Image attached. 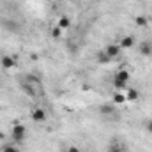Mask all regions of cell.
I'll use <instances>...</instances> for the list:
<instances>
[{"label":"cell","mask_w":152,"mask_h":152,"mask_svg":"<svg viewBox=\"0 0 152 152\" xmlns=\"http://www.w3.org/2000/svg\"><path fill=\"white\" fill-rule=\"evenodd\" d=\"M127 83H129V81H122V80H118V78H113V87L117 88V90L127 88Z\"/></svg>","instance_id":"cell-11"},{"label":"cell","mask_w":152,"mask_h":152,"mask_svg":"<svg viewBox=\"0 0 152 152\" xmlns=\"http://www.w3.org/2000/svg\"><path fill=\"white\" fill-rule=\"evenodd\" d=\"M138 51H140L143 57H151V55H152V42H149V41H143V42H140V46H138Z\"/></svg>","instance_id":"cell-5"},{"label":"cell","mask_w":152,"mask_h":152,"mask_svg":"<svg viewBox=\"0 0 152 152\" xmlns=\"http://www.w3.org/2000/svg\"><path fill=\"white\" fill-rule=\"evenodd\" d=\"M110 152H122V149H120L118 145H115V147H112V149H110Z\"/></svg>","instance_id":"cell-21"},{"label":"cell","mask_w":152,"mask_h":152,"mask_svg":"<svg viewBox=\"0 0 152 152\" xmlns=\"http://www.w3.org/2000/svg\"><path fill=\"white\" fill-rule=\"evenodd\" d=\"M145 129H147V133L152 134V118H149V120L145 122Z\"/></svg>","instance_id":"cell-18"},{"label":"cell","mask_w":152,"mask_h":152,"mask_svg":"<svg viewBox=\"0 0 152 152\" xmlns=\"http://www.w3.org/2000/svg\"><path fill=\"white\" fill-rule=\"evenodd\" d=\"M69 25H71V20H69V16H62V18L58 20V27H60L62 30H64V28H67Z\"/></svg>","instance_id":"cell-14"},{"label":"cell","mask_w":152,"mask_h":152,"mask_svg":"<svg viewBox=\"0 0 152 152\" xmlns=\"http://www.w3.org/2000/svg\"><path fill=\"white\" fill-rule=\"evenodd\" d=\"M21 87H23V92H25L27 96H30V97H41V96L44 94L41 80H39L37 76H34V75H27L25 76Z\"/></svg>","instance_id":"cell-1"},{"label":"cell","mask_w":152,"mask_h":152,"mask_svg":"<svg viewBox=\"0 0 152 152\" xmlns=\"http://www.w3.org/2000/svg\"><path fill=\"white\" fill-rule=\"evenodd\" d=\"M138 97H140V92H138L136 88H127L126 101H131V103H134V101H138Z\"/></svg>","instance_id":"cell-8"},{"label":"cell","mask_w":152,"mask_h":152,"mask_svg":"<svg viewBox=\"0 0 152 152\" xmlns=\"http://www.w3.org/2000/svg\"><path fill=\"white\" fill-rule=\"evenodd\" d=\"M2 138H4V134H2V133H0V140H2Z\"/></svg>","instance_id":"cell-22"},{"label":"cell","mask_w":152,"mask_h":152,"mask_svg":"<svg viewBox=\"0 0 152 152\" xmlns=\"http://www.w3.org/2000/svg\"><path fill=\"white\" fill-rule=\"evenodd\" d=\"M118 46H120L122 50H127V48H133V46H134V37H133V36H124V37L120 39V42H118Z\"/></svg>","instance_id":"cell-6"},{"label":"cell","mask_w":152,"mask_h":152,"mask_svg":"<svg viewBox=\"0 0 152 152\" xmlns=\"http://www.w3.org/2000/svg\"><path fill=\"white\" fill-rule=\"evenodd\" d=\"M115 78H118V80H122V81H129L131 75H129V71H127V69H120V71H117Z\"/></svg>","instance_id":"cell-10"},{"label":"cell","mask_w":152,"mask_h":152,"mask_svg":"<svg viewBox=\"0 0 152 152\" xmlns=\"http://www.w3.org/2000/svg\"><path fill=\"white\" fill-rule=\"evenodd\" d=\"M11 136L16 143H23V140L27 138V127L23 124H14L11 129Z\"/></svg>","instance_id":"cell-2"},{"label":"cell","mask_w":152,"mask_h":152,"mask_svg":"<svg viewBox=\"0 0 152 152\" xmlns=\"http://www.w3.org/2000/svg\"><path fill=\"white\" fill-rule=\"evenodd\" d=\"M0 64H2V67H5V69H12V67L16 66V60H14L12 57H9V55H4V57L0 58Z\"/></svg>","instance_id":"cell-7"},{"label":"cell","mask_w":152,"mask_h":152,"mask_svg":"<svg viewBox=\"0 0 152 152\" xmlns=\"http://www.w3.org/2000/svg\"><path fill=\"white\" fill-rule=\"evenodd\" d=\"M99 113L101 115H113L115 113V104H101V106H99Z\"/></svg>","instance_id":"cell-9"},{"label":"cell","mask_w":152,"mask_h":152,"mask_svg":"<svg viewBox=\"0 0 152 152\" xmlns=\"http://www.w3.org/2000/svg\"><path fill=\"white\" fill-rule=\"evenodd\" d=\"M120 50H122V48H120L118 44H115V42H113V44H108V46L104 48V53H106L110 58H117V57L120 55Z\"/></svg>","instance_id":"cell-3"},{"label":"cell","mask_w":152,"mask_h":152,"mask_svg":"<svg viewBox=\"0 0 152 152\" xmlns=\"http://www.w3.org/2000/svg\"><path fill=\"white\" fill-rule=\"evenodd\" d=\"M51 36H53V37H55V39H58V37H60V36H62V28H60V27L57 25V27H55V28L51 30Z\"/></svg>","instance_id":"cell-17"},{"label":"cell","mask_w":152,"mask_h":152,"mask_svg":"<svg viewBox=\"0 0 152 152\" xmlns=\"http://www.w3.org/2000/svg\"><path fill=\"white\" fill-rule=\"evenodd\" d=\"M134 23H136L138 27H147V25H149V20H147V16H142V14H140V16L134 18Z\"/></svg>","instance_id":"cell-12"},{"label":"cell","mask_w":152,"mask_h":152,"mask_svg":"<svg viewBox=\"0 0 152 152\" xmlns=\"http://www.w3.org/2000/svg\"><path fill=\"white\" fill-rule=\"evenodd\" d=\"M2 152H20V149L14 147V145H4L2 147Z\"/></svg>","instance_id":"cell-16"},{"label":"cell","mask_w":152,"mask_h":152,"mask_svg":"<svg viewBox=\"0 0 152 152\" xmlns=\"http://www.w3.org/2000/svg\"><path fill=\"white\" fill-rule=\"evenodd\" d=\"M4 27H5V28H11V30H14V28H16V25H14V23H11V21H5V23H4Z\"/></svg>","instance_id":"cell-19"},{"label":"cell","mask_w":152,"mask_h":152,"mask_svg":"<svg viewBox=\"0 0 152 152\" xmlns=\"http://www.w3.org/2000/svg\"><path fill=\"white\" fill-rule=\"evenodd\" d=\"M67 152H80V149H78L76 145H71V147L67 149Z\"/></svg>","instance_id":"cell-20"},{"label":"cell","mask_w":152,"mask_h":152,"mask_svg":"<svg viewBox=\"0 0 152 152\" xmlns=\"http://www.w3.org/2000/svg\"><path fill=\"white\" fill-rule=\"evenodd\" d=\"M126 103V96L120 94V92H115L113 94V104H124Z\"/></svg>","instance_id":"cell-13"},{"label":"cell","mask_w":152,"mask_h":152,"mask_svg":"<svg viewBox=\"0 0 152 152\" xmlns=\"http://www.w3.org/2000/svg\"><path fill=\"white\" fill-rule=\"evenodd\" d=\"M112 60H113V58H110V57H108V55H106L104 51L97 55V62H99V64H110Z\"/></svg>","instance_id":"cell-15"},{"label":"cell","mask_w":152,"mask_h":152,"mask_svg":"<svg viewBox=\"0 0 152 152\" xmlns=\"http://www.w3.org/2000/svg\"><path fill=\"white\" fill-rule=\"evenodd\" d=\"M30 117H32L34 122H44V120H46V112H44L42 108H34V110L30 112Z\"/></svg>","instance_id":"cell-4"}]
</instances>
